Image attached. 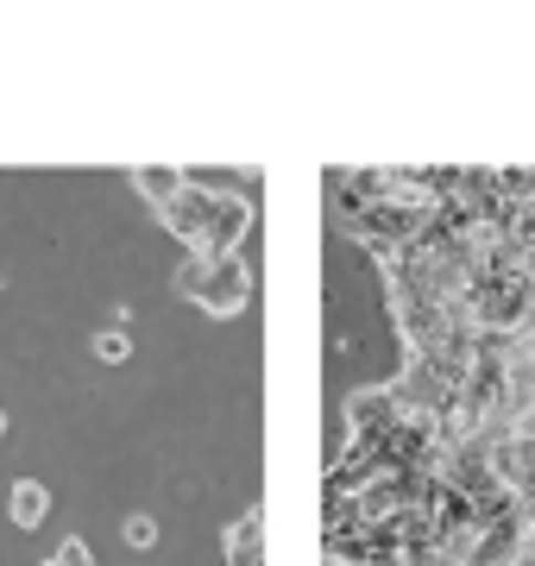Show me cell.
Instances as JSON below:
<instances>
[{"label":"cell","instance_id":"obj_1","mask_svg":"<svg viewBox=\"0 0 535 566\" xmlns=\"http://www.w3.org/2000/svg\"><path fill=\"white\" fill-rule=\"evenodd\" d=\"M165 227L196 252V259H233L240 240H246V227H252V208L240 202V196H227V189L189 182L183 196L165 208Z\"/></svg>","mask_w":535,"mask_h":566},{"label":"cell","instance_id":"obj_2","mask_svg":"<svg viewBox=\"0 0 535 566\" xmlns=\"http://www.w3.org/2000/svg\"><path fill=\"white\" fill-rule=\"evenodd\" d=\"M177 290H183L196 308H208V315H240L246 296H252V277H246V264H240V252H233V259H189Z\"/></svg>","mask_w":535,"mask_h":566},{"label":"cell","instance_id":"obj_3","mask_svg":"<svg viewBox=\"0 0 535 566\" xmlns=\"http://www.w3.org/2000/svg\"><path fill=\"white\" fill-rule=\"evenodd\" d=\"M227 560L233 566H265V510H246L227 528Z\"/></svg>","mask_w":535,"mask_h":566},{"label":"cell","instance_id":"obj_4","mask_svg":"<svg viewBox=\"0 0 535 566\" xmlns=\"http://www.w3.org/2000/svg\"><path fill=\"white\" fill-rule=\"evenodd\" d=\"M133 189H139L145 202H158V214H165V208L183 196L189 182L177 177V170H158V164H145V170H133Z\"/></svg>","mask_w":535,"mask_h":566},{"label":"cell","instance_id":"obj_5","mask_svg":"<svg viewBox=\"0 0 535 566\" xmlns=\"http://www.w3.org/2000/svg\"><path fill=\"white\" fill-rule=\"evenodd\" d=\"M7 510H13V523H20V528H39L44 510H51V491H44L39 479H20V485H13V497H7Z\"/></svg>","mask_w":535,"mask_h":566},{"label":"cell","instance_id":"obj_6","mask_svg":"<svg viewBox=\"0 0 535 566\" xmlns=\"http://www.w3.org/2000/svg\"><path fill=\"white\" fill-rule=\"evenodd\" d=\"M44 566H95V554H88L83 535H63V542L51 547V560H44Z\"/></svg>","mask_w":535,"mask_h":566},{"label":"cell","instance_id":"obj_7","mask_svg":"<svg viewBox=\"0 0 535 566\" xmlns=\"http://www.w3.org/2000/svg\"><path fill=\"white\" fill-rule=\"evenodd\" d=\"M126 353H133V340H126L120 327H102V334H95V359H114V365H120Z\"/></svg>","mask_w":535,"mask_h":566},{"label":"cell","instance_id":"obj_8","mask_svg":"<svg viewBox=\"0 0 535 566\" xmlns=\"http://www.w3.org/2000/svg\"><path fill=\"white\" fill-rule=\"evenodd\" d=\"M126 542H133V547H151V542H158V523H151V516H133V523H126Z\"/></svg>","mask_w":535,"mask_h":566},{"label":"cell","instance_id":"obj_9","mask_svg":"<svg viewBox=\"0 0 535 566\" xmlns=\"http://www.w3.org/2000/svg\"><path fill=\"white\" fill-rule=\"evenodd\" d=\"M0 434H7V416H0Z\"/></svg>","mask_w":535,"mask_h":566}]
</instances>
